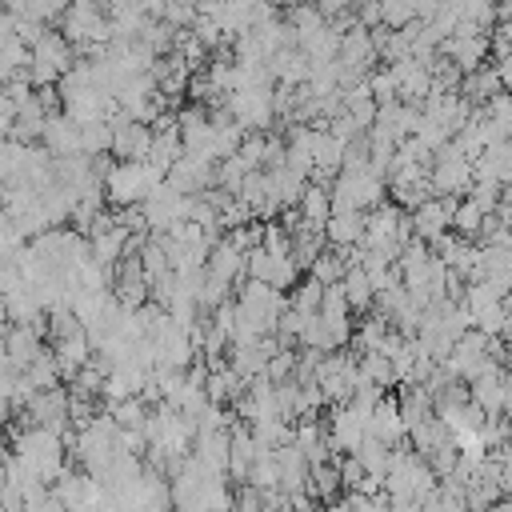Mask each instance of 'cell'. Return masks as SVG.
<instances>
[{"label": "cell", "instance_id": "obj_16", "mask_svg": "<svg viewBox=\"0 0 512 512\" xmlns=\"http://www.w3.org/2000/svg\"><path fill=\"white\" fill-rule=\"evenodd\" d=\"M344 272H348V264H344V256H340V252H320V256H316V264L308 268V276H316L320 284H340V280H344Z\"/></svg>", "mask_w": 512, "mask_h": 512}, {"label": "cell", "instance_id": "obj_18", "mask_svg": "<svg viewBox=\"0 0 512 512\" xmlns=\"http://www.w3.org/2000/svg\"><path fill=\"white\" fill-rule=\"evenodd\" d=\"M112 416H116L120 428H144V420H148V400H144V396L120 400V404H112Z\"/></svg>", "mask_w": 512, "mask_h": 512}, {"label": "cell", "instance_id": "obj_12", "mask_svg": "<svg viewBox=\"0 0 512 512\" xmlns=\"http://www.w3.org/2000/svg\"><path fill=\"white\" fill-rule=\"evenodd\" d=\"M356 456H360V464H364L368 472H376V476H384V472L392 468V444H384L380 436H364V444L356 448Z\"/></svg>", "mask_w": 512, "mask_h": 512}, {"label": "cell", "instance_id": "obj_4", "mask_svg": "<svg viewBox=\"0 0 512 512\" xmlns=\"http://www.w3.org/2000/svg\"><path fill=\"white\" fill-rule=\"evenodd\" d=\"M368 436H380V440L392 444V448L408 436V424H404V416H400V396H384V400L376 404V412L368 416Z\"/></svg>", "mask_w": 512, "mask_h": 512}, {"label": "cell", "instance_id": "obj_13", "mask_svg": "<svg viewBox=\"0 0 512 512\" xmlns=\"http://www.w3.org/2000/svg\"><path fill=\"white\" fill-rule=\"evenodd\" d=\"M80 148H84L88 156L112 152V124H108V120H88V124H80Z\"/></svg>", "mask_w": 512, "mask_h": 512}, {"label": "cell", "instance_id": "obj_6", "mask_svg": "<svg viewBox=\"0 0 512 512\" xmlns=\"http://www.w3.org/2000/svg\"><path fill=\"white\" fill-rule=\"evenodd\" d=\"M368 232V212L364 208H348V212H332V220L324 224V236L332 248H348V244H360Z\"/></svg>", "mask_w": 512, "mask_h": 512}, {"label": "cell", "instance_id": "obj_10", "mask_svg": "<svg viewBox=\"0 0 512 512\" xmlns=\"http://www.w3.org/2000/svg\"><path fill=\"white\" fill-rule=\"evenodd\" d=\"M60 380H64V372H60L56 352H40V356L24 368V384H28L32 392H48V388H56Z\"/></svg>", "mask_w": 512, "mask_h": 512}, {"label": "cell", "instance_id": "obj_3", "mask_svg": "<svg viewBox=\"0 0 512 512\" xmlns=\"http://www.w3.org/2000/svg\"><path fill=\"white\" fill-rule=\"evenodd\" d=\"M456 208H460L456 196H428L420 208H412V228H416V236L428 240V244H432L436 236H444V232L452 228Z\"/></svg>", "mask_w": 512, "mask_h": 512}, {"label": "cell", "instance_id": "obj_1", "mask_svg": "<svg viewBox=\"0 0 512 512\" xmlns=\"http://www.w3.org/2000/svg\"><path fill=\"white\" fill-rule=\"evenodd\" d=\"M428 176H432V192L436 196H456V192H468L476 184V164L456 144H448V148L436 152Z\"/></svg>", "mask_w": 512, "mask_h": 512}, {"label": "cell", "instance_id": "obj_11", "mask_svg": "<svg viewBox=\"0 0 512 512\" xmlns=\"http://www.w3.org/2000/svg\"><path fill=\"white\" fill-rule=\"evenodd\" d=\"M340 284H344V296H348V304H352V312H364V308H372V304H376V288H372V280H368V272H364V264H356V268H348Z\"/></svg>", "mask_w": 512, "mask_h": 512}, {"label": "cell", "instance_id": "obj_15", "mask_svg": "<svg viewBox=\"0 0 512 512\" xmlns=\"http://www.w3.org/2000/svg\"><path fill=\"white\" fill-rule=\"evenodd\" d=\"M484 216H488V212H484L476 200H460V208H456V216H452V232H460V236H480Z\"/></svg>", "mask_w": 512, "mask_h": 512}, {"label": "cell", "instance_id": "obj_9", "mask_svg": "<svg viewBox=\"0 0 512 512\" xmlns=\"http://www.w3.org/2000/svg\"><path fill=\"white\" fill-rule=\"evenodd\" d=\"M248 268V252H240V248H232L228 244V236L212 248V256H208V272H216V276H224V280H240V272Z\"/></svg>", "mask_w": 512, "mask_h": 512}, {"label": "cell", "instance_id": "obj_14", "mask_svg": "<svg viewBox=\"0 0 512 512\" xmlns=\"http://www.w3.org/2000/svg\"><path fill=\"white\" fill-rule=\"evenodd\" d=\"M500 88H504V80H500V68H484V72H468V80H464V92L472 96V100H492V96H500Z\"/></svg>", "mask_w": 512, "mask_h": 512}, {"label": "cell", "instance_id": "obj_8", "mask_svg": "<svg viewBox=\"0 0 512 512\" xmlns=\"http://www.w3.org/2000/svg\"><path fill=\"white\" fill-rule=\"evenodd\" d=\"M308 492H312V500H320V504L340 500V496H344V476H340V464H332V460L316 464V468H312V476H308Z\"/></svg>", "mask_w": 512, "mask_h": 512}, {"label": "cell", "instance_id": "obj_20", "mask_svg": "<svg viewBox=\"0 0 512 512\" xmlns=\"http://www.w3.org/2000/svg\"><path fill=\"white\" fill-rule=\"evenodd\" d=\"M140 12H148V16H164V0H132Z\"/></svg>", "mask_w": 512, "mask_h": 512}, {"label": "cell", "instance_id": "obj_21", "mask_svg": "<svg viewBox=\"0 0 512 512\" xmlns=\"http://www.w3.org/2000/svg\"><path fill=\"white\" fill-rule=\"evenodd\" d=\"M480 512H496V508H480Z\"/></svg>", "mask_w": 512, "mask_h": 512}, {"label": "cell", "instance_id": "obj_17", "mask_svg": "<svg viewBox=\"0 0 512 512\" xmlns=\"http://www.w3.org/2000/svg\"><path fill=\"white\" fill-rule=\"evenodd\" d=\"M324 288H328V284H320L316 276H308V280L292 292V308H296V312H304V316L320 312V304H324Z\"/></svg>", "mask_w": 512, "mask_h": 512}, {"label": "cell", "instance_id": "obj_19", "mask_svg": "<svg viewBox=\"0 0 512 512\" xmlns=\"http://www.w3.org/2000/svg\"><path fill=\"white\" fill-rule=\"evenodd\" d=\"M328 512H364V508H360L356 500H348V496H340V500H332V504H328Z\"/></svg>", "mask_w": 512, "mask_h": 512}, {"label": "cell", "instance_id": "obj_7", "mask_svg": "<svg viewBox=\"0 0 512 512\" xmlns=\"http://www.w3.org/2000/svg\"><path fill=\"white\" fill-rule=\"evenodd\" d=\"M296 208H300V216H304L308 228H320V232H324V224L332 220V184L312 180V184L304 188V196H300Z\"/></svg>", "mask_w": 512, "mask_h": 512}, {"label": "cell", "instance_id": "obj_5", "mask_svg": "<svg viewBox=\"0 0 512 512\" xmlns=\"http://www.w3.org/2000/svg\"><path fill=\"white\" fill-rule=\"evenodd\" d=\"M52 156H72V152H84L80 148V120H72L68 112H56L48 116V128H44V140H40Z\"/></svg>", "mask_w": 512, "mask_h": 512}, {"label": "cell", "instance_id": "obj_2", "mask_svg": "<svg viewBox=\"0 0 512 512\" xmlns=\"http://www.w3.org/2000/svg\"><path fill=\"white\" fill-rule=\"evenodd\" d=\"M368 436V416L348 400V404H332L328 416V444L332 452H356Z\"/></svg>", "mask_w": 512, "mask_h": 512}]
</instances>
